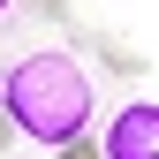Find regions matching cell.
Wrapping results in <instances>:
<instances>
[{
  "label": "cell",
  "instance_id": "277c9868",
  "mask_svg": "<svg viewBox=\"0 0 159 159\" xmlns=\"http://www.w3.org/2000/svg\"><path fill=\"white\" fill-rule=\"evenodd\" d=\"M0 159H15V121L0 114Z\"/></svg>",
  "mask_w": 159,
  "mask_h": 159
},
{
  "label": "cell",
  "instance_id": "6da1fadb",
  "mask_svg": "<svg viewBox=\"0 0 159 159\" xmlns=\"http://www.w3.org/2000/svg\"><path fill=\"white\" fill-rule=\"evenodd\" d=\"M0 114L15 121V136L38 152H61V144H84L91 136V114H98V84L91 68L76 61L68 46H30L0 68Z\"/></svg>",
  "mask_w": 159,
  "mask_h": 159
},
{
  "label": "cell",
  "instance_id": "7a4b0ae2",
  "mask_svg": "<svg viewBox=\"0 0 159 159\" xmlns=\"http://www.w3.org/2000/svg\"><path fill=\"white\" fill-rule=\"evenodd\" d=\"M98 159H159V98H129L98 136Z\"/></svg>",
  "mask_w": 159,
  "mask_h": 159
},
{
  "label": "cell",
  "instance_id": "3957f363",
  "mask_svg": "<svg viewBox=\"0 0 159 159\" xmlns=\"http://www.w3.org/2000/svg\"><path fill=\"white\" fill-rule=\"evenodd\" d=\"M30 15L38 23H68V0H30Z\"/></svg>",
  "mask_w": 159,
  "mask_h": 159
},
{
  "label": "cell",
  "instance_id": "5b68a950",
  "mask_svg": "<svg viewBox=\"0 0 159 159\" xmlns=\"http://www.w3.org/2000/svg\"><path fill=\"white\" fill-rule=\"evenodd\" d=\"M0 15H15V0H0Z\"/></svg>",
  "mask_w": 159,
  "mask_h": 159
}]
</instances>
